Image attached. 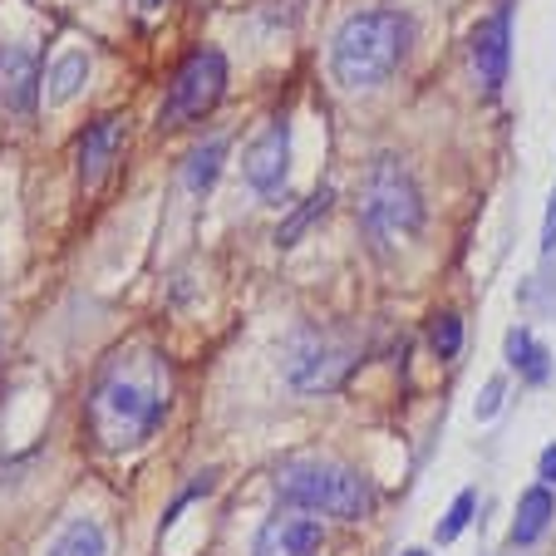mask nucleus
Instances as JSON below:
<instances>
[{"mask_svg":"<svg viewBox=\"0 0 556 556\" xmlns=\"http://www.w3.org/2000/svg\"><path fill=\"white\" fill-rule=\"evenodd\" d=\"M173 409V365L157 345H124L99 365L85 394V429L104 453L148 443Z\"/></svg>","mask_w":556,"mask_h":556,"instance_id":"nucleus-1","label":"nucleus"},{"mask_svg":"<svg viewBox=\"0 0 556 556\" xmlns=\"http://www.w3.org/2000/svg\"><path fill=\"white\" fill-rule=\"evenodd\" d=\"M414 25L404 11H359L330 40V74L345 89H379L404 64Z\"/></svg>","mask_w":556,"mask_h":556,"instance_id":"nucleus-2","label":"nucleus"},{"mask_svg":"<svg viewBox=\"0 0 556 556\" xmlns=\"http://www.w3.org/2000/svg\"><path fill=\"white\" fill-rule=\"evenodd\" d=\"M276 503L295 507V513H326L340 522H365L375 513L379 493L359 468L336 458H295L276 472Z\"/></svg>","mask_w":556,"mask_h":556,"instance_id":"nucleus-3","label":"nucleus"},{"mask_svg":"<svg viewBox=\"0 0 556 556\" xmlns=\"http://www.w3.org/2000/svg\"><path fill=\"white\" fill-rule=\"evenodd\" d=\"M359 227L379 252H394V247L414 242L424 227V192L414 182V173L404 168V157L379 153L365 168L359 182Z\"/></svg>","mask_w":556,"mask_h":556,"instance_id":"nucleus-4","label":"nucleus"},{"mask_svg":"<svg viewBox=\"0 0 556 556\" xmlns=\"http://www.w3.org/2000/svg\"><path fill=\"white\" fill-rule=\"evenodd\" d=\"M359 345L345 336V330L330 326H295L281 345V369L295 389L305 394H326V389H340L345 375L355 369Z\"/></svg>","mask_w":556,"mask_h":556,"instance_id":"nucleus-5","label":"nucleus"},{"mask_svg":"<svg viewBox=\"0 0 556 556\" xmlns=\"http://www.w3.org/2000/svg\"><path fill=\"white\" fill-rule=\"evenodd\" d=\"M222 94H227V54L217 45H202L178 64L168 94H163V109H157V124L163 128L198 124L222 104Z\"/></svg>","mask_w":556,"mask_h":556,"instance_id":"nucleus-6","label":"nucleus"},{"mask_svg":"<svg viewBox=\"0 0 556 556\" xmlns=\"http://www.w3.org/2000/svg\"><path fill=\"white\" fill-rule=\"evenodd\" d=\"M242 178L252 182V192H262V198H281L286 192V178H291V124H286V114L271 118V124L252 138V148H247V157H242Z\"/></svg>","mask_w":556,"mask_h":556,"instance_id":"nucleus-7","label":"nucleus"},{"mask_svg":"<svg viewBox=\"0 0 556 556\" xmlns=\"http://www.w3.org/2000/svg\"><path fill=\"white\" fill-rule=\"evenodd\" d=\"M468 60H472V74H478V85L488 94L507 85V60H513V5H497L488 21L472 25L468 35Z\"/></svg>","mask_w":556,"mask_h":556,"instance_id":"nucleus-8","label":"nucleus"},{"mask_svg":"<svg viewBox=\"0 0 556 556\" xmlns=\"http://www.w3.org/2000/svg\"><path fill=\"white\" fill-rule=\"evenodd\" d=\"M40 99V54L30 45H0V109L15 118L35 114Z\"/></svg>","mask_w":556,"mask_h":556,"instance_id":"nucleus-9","label":"nucleus"},{"mask_svg":"<svg viewBox=\"0 0 556 556\" xmlns=\"http://www.w3.org/2000/svg\"><path fill=\"white\" fill-rule=\"evenodd\" d=\"M326 546V527L301 513H276L262 522L252 542V556H320Z\"/></svg>","mask_w":556,"mask_h":556,"instance_id":"nucleus-10","label":"nucleus"},{"mask_svg":"<svg viewBox=\"0 0 556 556\" xmlns=\"http://www.w3.org/2000/svg\"><path fill=\"white\" fill-rule=\"evenodd\" d=\"M118 153H124V118H118V114L94 118V124L79 134V182L94 192L99 182L114 173Z\"/></svg>","mask_w":556,"mask_h":556,"instance_id":"nucleus-11","label":"nucleus"},{"mask_svg":"<svg viewBox=\"0 0 556 556\" xmlns=\"http://www.w3.org/2000/svg\"><path fill=\"white\" fill-rule=\"evenodd\" d=\"M552 517H556V497H552V488H527L522 493V503H517V517H513V546H532L536 536L552 527Z\"/></svg>","mask_w":556,"mask_h":556,"instance_id":"nucleus-12","label":"nucleus"},{"mask_svg":"<svg viewBox=\"0 0 556 556\" xmlns=\"http://www.w3.org/2000/svg\"><path fill=\"white\" fill-rule=\"evenodd\" d=\"M45 556H109V536L94 517H70V522L54 532Z\"/></svg>","mask_w":556,"mask_h":556,"instance_id":"nucleus-13","label":"nucleus"},{"mask_svg":"<svg viewBox=\"0 0 556 556\" xmlns=\"http://www.w3.org/2000/svg\"><path fill=\"white\" fill-rule=\"evenodd\" d=\"M85 85H89V54L74 50V54H64V60L50 70V79H45V104L64 109L70 99L85 94Z\"/></svg>","mask_w":556,"mask_h":556,"instance_id":"nucleus-14","label":"nucleus"},{"mask_svg":"<svg viewBox=\"0 0 556 556\" xmlns=\"http://www.w3.org/2000/svg\"><path fill=\"white\" fill-rule=\"evenodd\" d=\"M227 138H207V143H198L188 153V163H182V182H188L192 198H202V192H212V182H217L222 163H227Z\"/></svg>","mask_w":556,"mask_h":556,"instance_id":"nucleus-15","label":"nucleus"},{"mask_svg":"<svg viewBox=\"0 0 556 556\" xmlns=\"http://www.w3.org/2000/svg\"><path fill=\"white\" fill-rule=\"evenodd\" d=\"M330 202H336V198H330V188H320V192H315V198H305L301 207H295L291 217L281 222V231H276V247H281V252H286V247H295V242H301V237L315 227V222H326Z\"/></svg>","mask_w":556,"mask_h":556,"instance_id":"nucleus-16","label":"nucleus"},{"mask_svg":"<svg viewBox=\"0 0 556 556\" xmlns=\"http://www.w3.org/2000/svg\"><path fill=\"white\" fill-rule=\"evenodd\" d=\"M507 365L522 369L532 384H542V379H546V350L536 345L527 330H507Z\"/></svg>","mask_w":556,"mask_h":556,"instance_id":"nucleus-17","label":"nucleus"},{"mask_svg":"<svg viewBox=\"0 0 556 556\" xmlns=\"http://www.w3.org/2000/svg\"><path fill=\"white\" fill-rule=\"evenodd\" d=\"M429 345L439 359H453L463 350V320L453 311H439L433 315V326H429Z\"/></svg>","mask_w":556,"mask_h":556,"instance_id":"nucleus-18","label":"nucleus"},{"mask_svg":"<svg viewBox=\"0 0 556 556\" xmlns=\"http://www.w3.org/2000/svg\"><path fill=\"white\" fill-rule=\"evenodd\" d=\"M472 507H478V493H472V488H463V493L453 497V507L443 513V522H439V542H453V536L472 522Z\"/></svg>","mask_w":556,"mask_h":556,"instance_id":"nucleus-19","label":"nucleus"},{"mask_svg":"<svg viewBox=\"0 0 556 556\" xmlns=\"http://www.w3.org/2000/svg\"><path fill=\"white\" fill-rule=\"evenodd\" d=\"M497 409H503V379H493V384L483 389V400H478V419H493Z\"/></svg>","mask_w":556,"mask_h":556,"instance_id":"nucleus-20","label":"nucleus"},{"mask_svg":"<svg viewBox=\"0 0 556 556\" xmlns=\"http://www.w3.org/2000/svg\"><path fill=\"white\" fill-rule=\"evenodd\" d=\"M542 252L546 256L556 252V192H552V207H546V222H542Z\"/></svg>","mask_w":556,"mask_h":556,"instance_id":"nucleus-21","label":"nucleus"},{"mask_svg":"<svg viewBox=\"0 0 556 556\" xmlns=\"http://www.w3.org/2000/svg\"><path fill=\"white\" fill-rule=\"evenodd\" d=\"M536 472H542L546 488H556V443H552V448H542V463H536Z\"/></svg>","mask_w":556,"mask_h":556,"instance_id":"nucleus-22","label":"nucleus"},{"mask_svg":"<svg viewBox=\"0 0 556 556\" xmlns=\"http://www.w3.org/2000/svg\"><path fill=\"white\" fill-rule=\"evenodd\" d=\"M138 11H163V5H168V0H134Z\"/></svg>","mask_w":556,"mask_h":556,"instance_id":"nucleus-23","label":"nucleus"},{"mask_svg":"<svg viewBox=\"0 0 556 556\" xmlns=\"http://www.w3.org/2000/svg\"><path fill=\"white\" fill-rule=\"evenodd\" d=\"M404 556H429V552H404Z\"/></svg>","mask_w":556,"mask_h":556,"instance_id":"nucleus-24","label":"nucleus"}]
</instances>
